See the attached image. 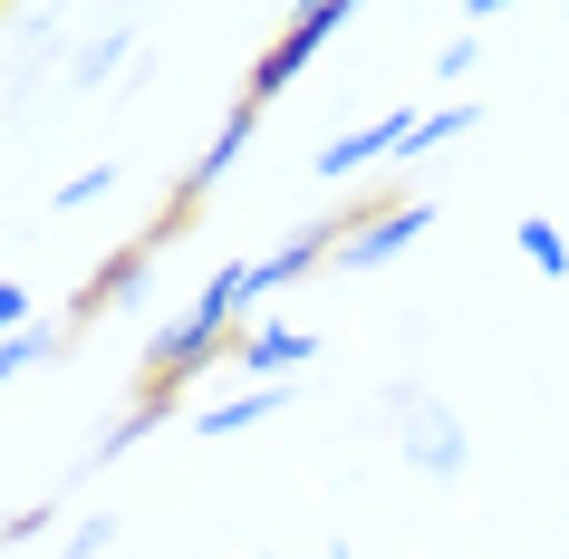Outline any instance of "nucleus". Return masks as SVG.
Returning <instances> with one entry per match:
<instances>
[{"label":"nucleus","mask_w":569,"mask_h":559,"mask_svg":"<svg viewBox=\"0 0 569 559\" xmlns=\"http://www.w3.org/2000/svg\"><path fill=\"white\" fill-rule=\"evenodd\" d=\"M251 299H261V290H251V261H222V270H212V290L193 299L164 338H154V357H146V406H164L193 367H212V357L232 348V328H241V309H251Z\"/></svg>","instance_id":"1"},{"label":"nucleus","mask_w":569,"mask_h":559,"mask_svg":"<svg viewBox=\"0 0 569 559\" xmlns=\"http://www.w3.org/2000/svg\"><path fill=\"white\" fill-rule=\"evenodd\" d=\"M338 30H348V0H319V10H300V20H290V39H280L261 68H251V97H241V107H270V97H280V88L309 68V49H329Z\"/></svg>","instance_id":"2"},{"label":"nucleus","mask_w":569,"mask_h":559,"mask_svg":"<svg viewBox=\"0 0 569 559\" xmlns=\"http://www.w3.org/2000/svg\"><path fill=\"white\" fill-rule=\"evenodd\" d=\"M406 146H416V107H387L377 126L319 146V154H309V174H319V183H348V174H367V164H387V154H406Z\"/></svg>","instance_id":"3"},{"label":"nucleus","mask_w":569,"mask_h":559,"mask_svg":"<svg viewBox=\"0 0 569 559\" xmlns=\"http://www.w3.org/2000/svg\"><path fill=\"white\" fill-rule=\"evenodd\" d=\"M396 425H406V453H416L435 482L463 472V425H453V406H425L416 386H396Z\"/></svg>","instance_id":"4"},{"label":"nucleus","mask_w":569,"mask_h":559,"mask_svg":"<svg viewBox=\"0 0 569 559\" xmlns=\"http://www.w3.org/2000/svg\"><path fill=\"white\" fill-rule=\"evenodd\" d=\"M425 222H435L425 203H387V212H367V232H348V241H338V261H348V270H387L396 251H406V241L425 232Z\"/></svg>","instance_id":"5"},{"label":"nucleus","mask_w":569,"mask_h":559,"mask_svg":"<svg viewBox=\"0 0 569 559\" xmlns=\"http://www.w3.org/2000/svg\"><path fill=\"white\" fill-rule=\"evenodd\" d=\"M309 357H319L309 328H241L232 338V367H251V377H270V386H280V367H309Z\"/></svg>","instance_id":"6"},{"label":"nucleus","mask_w":569,"mask_h":559,"mask_svg":"<svg viewBox=\"0 0 569 559\" xmlns=\"http://www.w3.org/2000/svg\"><path fill=\"white\" fill-rule=\"evenodd\" d=\"M290 396H300L290 377H280V386H251V396H222V406H203V435H251V425H270Z\"/></svg>","instance_id":"7"},{"label":"nucleus","mask_w":569,"mask_h":559,"mask_svg":"<svg viewBox=\"0 0 569 559\" xmlns=\"http://www.w3.org/2000/svg\"><path fill=\"white\" fill-rule=\"evenodd\" d=\"M251 117H261V107H232V117H222V136H212V146H203V164L183 174V203H193L203 183H222V174H232V164H241V146H251Z\"/></svg>","instance_id":"8"},{"label":"nucleus","mask_w":569,"mask_h":559,"mask_svg":"<svg viewBox=\"0 0 569 559\" xmlns=\"http://www.w3.org/2000/svg\"><path fill=\"white\" fill-rule=\"evenodd\" d=\"M511 251H521L540 280H569V241H560V222H511Z\"/></svg>","instance_id":"9"},{"label":"nucleus","mask_w":569,"mask_h":559,"mask_svg":"<svg viewBox=\"0 0 569 559\" xmlns=\"http://www.w3.org/2000/svg\"><path fill=\"white\" fill-rule=\"evenodd\" d=\"M49 348H59V328H20V338H0V386H10V377H30V367H39V357H49Z\"/></svg>","instance_id":"10"},{"label":"nucleus","mask_w":569,"mask_h":559,"mask_svg":"<svg viewBox=\"0 0 569 559\" xmlns=\"http://www.w3.org/2000/svg\"><path fill=\"white\" fill-rule=\"evenodd\" d=\"M107 183H117V164H88V174H68V183H59V212H88V203H107Z\"/></svg>","instance_id":"11"},{"label":"nucleus","mask_w":569,"mask_h":559,"mask_svg":"<svg viewBox=\"0 0 569 559\" xmlns=\"http://www.w3.org/2000/svg\"><path fill=\"white\" fill-rule=\"evenodd\" d=\"M20 328H30V290H20V280H0V338H20Z\"/></svg>","instance_id":"12"},{"label":"nucleus","mask_w":569,"mask_h":559,"mask_svg":"<svg viewBox=\"0 0 569 559\" xmlns=\"http://www.w3.org/2000/svg\"><path fill=\"white\" fill-rule=\"evenodd\" d=\"M117 59H126V39H97L88 59H78V88H97V78H107V68H117Z\"/></svg>","instance_id":"13"},{"label":"nucleus","mask_w":569,"mask_h":559,"mask_svg":"<svg viewBox=\"0 0 569 559\" xmlns=\"http://www.w3.org/2000/svg\"><path fill=\"white\" fill-rule=\"evenodd\" d=\"M107 550H117V521H88L78 540H68V559H107Z\"/></svg>","instance_id":"14"},{"label":"nucleus","mask_w":569,"mask_h":559,"mask_svg":"<svg viewBox=\"0 0 569 559\" xmlns=\"http://www.w3.org/2000/svg\"><path fill=\"white\" fill-rule=\"evenodd\" d=\"M560 20H569V0H560Z\"/></svg>","instance_id":"15"}]
</instances>
